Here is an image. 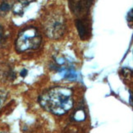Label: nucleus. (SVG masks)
<instances>
[{
  "label": "nucleus",
  "mask_w": 133,
  "mask_h": 133,
  "mask_svg": "<svg viewBox=\"0 0 133 133\" xmlns=\"http://www.w3.org/2000/svg\"><path fill=\"white\" fill-rule=\"evenodd\" d=\"M39 102L43 108L55 115H63L73 107V93L66 86H54L39 96Z\"/></svg>",
  "instance_id": "obj_1"
},
{
  "label": "nucleus",
  "mask_w": 133,
  "mask_h": 133,
  "mask_svg": "<svg viewBox=\"0 0 133 133\" xmlns=\"http://www.w3.org/2000/svg\"><path fill=\"white\" fill-rule=\"evenodd\" d=\"M32 2V0H17V2L13 5V12L15 14H20L22 15L24 12V9L25 7Z\"/></svg>",
  "instance_id": "obj_6"
},
{
  "label": "nucleus",
  "mask_w": 133,
  "mask_h": 133,
  "mask_svg": "<svg viewBox=\"0 0 133 133\" xmlns=\"http://www.w3.org/2000/svg\"><path fill=\"white\" fill-rule=\"evenodd\" d=\"M45 35L50 39H58L65 34L66 20L62 12H54L49 14L44 21Z\"/></svg>",
  "instance_id": "obj_3"
},
{
  "label": "nucleus",
  "mask_w": 133,
  "mask_h": 133,
  "mask_svg": "<svg viewBox=\"0 0 133 133\" xmlns=\"http://www.w3.org/2000/svg\"><path fill=\"white\" fill-rule=\"evenodd\" d=\"M94 0H68L69 8L78 18L85 17L89 13Z\"/></svg>",
  "instance_id": "obj_4"
},
{
  "label": "nucleus",
  "mask_w": 133,
  "mask_h": 133,
  "mask_svg": "<svg viewBox=\"0 0 133 133\" xmlns=\"http://www.w3.org/2000/svg\"><path fill=\"white\" fill-rule=\"evenodd\" d=\"M42 42L41 35L34 26H28L19 33L16 39V49L18 52L37 49Z\"/></svg>",
  "instance_id": "obj_2"
},
{
  "label": "nucleus",
  "mask_w": 133,
  "mask_h": 133,
  "mask_svg": "<svg viewBox=\"0 0 133 133\" xmlns=\"http://www.w3.org/2000/svg\"><path fill=\"white\" fill-rule=\"evenodd\" d=\"M8 94L6 91L4 90H0V108H2V106L3 105L4 102L7 99Z\"/></svg>",
  "instance_id": "obj_8"
},
{
  "label": "nucleus",
  "mask_w": 133,
  "mask_h": 133,
  "mask_svg": "<svg viewBox=\"0 0 133 133\" xmlns=\"http://www.w3.org/2000/svg\"><path fill=\"white\" fill-rule=\"evenodd\" d=\"M76 26L81 39H87L90 37V25L89 20L85 17H81L76 20Z\"/></svg>",
  "instance_id": "obj_5"
},
{
  "label": "nucleus",
  "mask_w": 133,
  "mask_h": 133,
  "mask_svg": "<svg viewBox=\"0 0 133 133\" xmlns=\"http://www.w3.org/2000/svg\"><path fill=\"white\" fill-rule=\"evenodd\" d=\"M1 133H6V132H1Z\"/></svg>",
  "instance_id": "obj_9"
},
{
  "label": "nucleus",
  "mask_w": 133,
  "mask_h": 133,
  "mask_svg": "<svg viewBox=\"0 0 133 133\" xmlns=\"http://www.w3.org/2000/svg\"><path fill=\"white\" fill-rule=\"evenodd\" d=\"M11 4L8 2V0H4L0 4V14L1 15H6L10 10H11Z\"/></svg>",
  "instance_id": "obj_7"
}]
</instances>
